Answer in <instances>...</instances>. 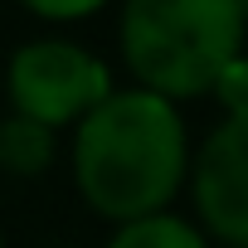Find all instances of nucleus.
Here are the masks:
<instances>
[{"label":"nucleus","mask_w":248,"mask_h":248,"mask_svg":"<svg viewBox=\"0 0 248 248\" xmlns=\"http://www.w3.org/2000/svg\"><path fill=\"white\" fill-rule=\"evenodd\" d=\"M185 170H190L185 122L175 102L161 93L146 88L112 93L78 122L73 141L78 190L97 214L117 224L166 214V204L185 185Z\"/></svg>","instance_id":"nucleus-1"},{"label":"nucleus","mask_w":248,"mask_h":248,"mask_svg":"<svg viewBox=\"0 0 248 248\" xmlns=\"http://www.w3.org/2000/svg\"><path fill=\"white\" fill-rule=\"evenodd\" d=\"M238 0H127L122 54L146 93L200 97L229 78L243 49Z\"/></svg>","instance_id":"nucleus-2"},{"label":"nucleus","mask_w":248,"mask_h":248,"mask_svg":"<svg viewBox=\"0 0 248 248\" xmlns=\"http://www.w3.org/2000/svg\"><path fill=\"white\" fill-rule=\"evenodd\" d=\"M112 97V73L78 44L34 39L10 59V102L20 117H34L44 127L83 122L93 107Z\"/></svg>","instance_id":"nucleus-3"},{"label":"nucleus","mask_w":248,"mask_h":248,"mask_svg":"<svg viewBox=\"0 0 248 248\" xmlns=\"http://www.w3.org/2000/svg\"><path fill=\"white\" fill-rule=\"evenodd\" d=\"M190 190L200 224L229 248H248V102L233 107L200 146Z\"/></svg>","instance_id":"nucleus-4"},{"label":"nucleus","mask_w":248,"mask_h":248,"mask_svg":"<svg viewBox=\"0 0 248 248\" xmlns=\"http://www.w3.org/2000/svg\"><path fill=\"white\" fill-rule=\"evenodd\" d=\"M54 161V127L34 117H10L0 122V166L15 170V175H39L44 166Z\"/></svg>","instance_id":"nucleus-5"},{"label":"nucleus","mask_w":248,"mask_h":248,"mask_svg":"<svg viewBox=\"0 0 248 248\" xmlns=\"http://www.w3.org/2000/svg\"><path fill=\"white\" fill-rule=\"evenodd\" d=\"M107 248H209L204 233L190 224V219H175V214H151V219H132L112 233Z\"/></svg>","instance_id":"nucleus-6"},{"label":"nucleus","mask_w":248,"mask_h":248,"mask_svg":"<svg viewBox=\"0 0 248 248\" xmlns=\"http://www.w3.org/2000/svg\"><path fill=\"white\" fill-rule=\"evenodd\" d=\"M20 5H30V10L44 15V20H83V15L102 10L107 0H20Z\"/></svg>","instance_id":"nucleus-7"},{"label":"nucleus","mask_w":248,"mask_h":248,"mask_svg":"<svg viewBox=\"0 0 248 248\" xmlns=\"http://www.w3.org/2000/svg\"><path fill=\"white\" fill-rule=\"evenodd\" d=\"M238 5H243V25H248V0H238Z\"/></svg>","instance_id":"nucleus-8"},{"label":"nucleus","mask_w":248,"mask_h":248,"mask_svg":"<svg viewBox=\"0 0 248 248\" xmlns=\"http://www.w3.org/2000/svg\"><path fill=\"white\" fill-rule=\"evenodd\" d=\"M0 248H5V243H0Z\"/></svg>","instance_id":"nucleus-9"}]
</instances>
